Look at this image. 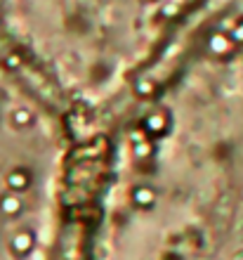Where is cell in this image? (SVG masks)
<instances>
[{"mask_svg": "<svg viewBox=\"0 0 243 260\" xmlns=\"http://www.w3.org/2000/svg\"><path fill=\"white\" fill-rule=\"evenodd\" d=\"M71 135L57 102L0 57V260L71 253Z\"/></svg>", "mask_w": 243, "mask_h": 260, "instance_id": "obj_1", "label": "cell"}]
</instances>
